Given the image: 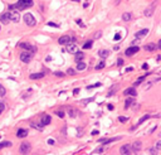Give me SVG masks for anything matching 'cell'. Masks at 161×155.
Here are the masks:
<instances>
[{"label": "cell", "mask_w": 161, "mask_h": 155, "mask_svg": "<svg viewBox=\"0 0 161 155\" xmlns=\"http://www.w3.org/2000/svg\"><path fill=\"white\" fill-rule=\"evenodd\" d=\"M23 19H24V22H25L27 25H29V27H34V25H35V18H34L30 13H27Z\"/></svg>", "instance_id": "obj_1"}, {"label": "cell", "mask_w": 161, "mask_h": 155, "mask_svg": "<svg viewBox=\"0 0 161 155\" xmlns=\"http://www.w3.org/2000/svg\"><path fill=\"white\" fill-rule=\"evenodd\" d=\"M156 7H157V2H153L151 5H148L146 9H145V12H143V14L146 15V17H151L152 14H153V12H155V9H156Z\"/></svg>", "instance_id": "obj_2"}, {"label": "cell", "mask_w": 161, "mask_h": 155, "mask_svg": "<svg viewBox=\"0 0 161 155\" xmlns=\"http://www.w3.org/2000/svg\"><path fill=\"white\" fill-rule=\"evenodd\" d=\"M30 142H28V141H23L22 144H20V147H19V151H20V154H28L29 151H30Z\"/></svg>", "instance_id": "obj_3"}, {"label": "cell", "mask_w": 161, "mask_h": 155, "mask_svg": "<svg viewBox=\"0 0 161 155\" xmlns=\"http://www.w3.org/2000/svg\"><path fill=\"white\" fill-rule=\"evenodd\" d=\"M9 17H10V20H13L14 23H18V22L20 20V14H19V12L15 10V9H13V10L9 12Z\"/></svg>", "instance_id": "obj_4"}, {"label": "cell", "mask_w": 161, "mask_h": 155, "mask_svg": "<svg viewBox=\"0 0 161 155\" xmlns=\"http://www.w3.org/2000/svg\"><path fill=\"white\" fill-rule=\"evenodd\" d=\"M30 59H32V54H30V52L24 50V52H22V53H20V61H23L24 63L30 62Z\"/></svg>", "instance_id": "obj_5"}, {"label": "cell", "mask_w": 161, "mask_h": 155, "mask_svg": "<svg viewBox=\"0 0 161 155\" xmlns=\"http://www.w3.org/2000/svg\"><path fill=\"white\" fill-rule=\"evenodd\" d=\"M138 50H140V48H138V47H136V45H132V47H130V48H128V49H127L125 53H126V56H127V57H131V56L136 54Z\"/></svg>", "instance_id": "obj_6"}, {"label": "cell", "mask_w": 161, "mask_h": 155, "mask_svg": "<svg viewBox=\"0 0 161 155\" xmlns=\"http://www.w3.org/2000/svg\"><path fill=\"white\" fill-rule=\"evenodd\" d=\"M19 47H20V48H23V49H27V50H32L33 53H35V50H37V48H35L34 45L29 44V43H20V44H19Z\"/></svg>", "instance_id": "obj_7"}, {"label": "cell", "mask_w": 161, "mask_h": 155, "mask_svg": "<svg viewBox=\"0 0 161 155\" xmlns=\"http://www.w3.org/2000/svg\"><path fill=\"white\" fill-rule=\"evenodd\" d=\"M120 154H122V155L131 154V145H130V144H126V145L121 146V149H120Z\"/></svg>", "instance_id": "obj_8"}, {"label": "cell", "mask_w": 161, "mask_h": 155, "mask_svg": "<svg viewBox=\"0 0 161 155\" xmlns=\"http://www.w3.org/2000/svg\"><path fill=\"white\" fill-rule=\"evenodd\" d=\"M141 146H142L141 141H135V142L131 145V152H137V151H140Z\"/></svg>", "instance_id": "obj_9"}, {"label": "cell", "mask_w": 161, "mask_h": 155, "mask_svg": "<svg viewBox=\"0 0 161 155\" xmlns=\"http://www.w3.org/2000/svg\"><path fill=\"white\" fill-rule=\"evenodd\" d=\"M0 22H2L3 24H9V22H10L9 13H5V14H2V15H0Z\"/></svg>", "instance_id": "obj_10"}, {"label": "cell", "mask_w": 161, "mask_h": 155, "mask_svg": "<svg viewBox=\"0 0 161 155\" xmlns=\"http://www.w3.org/2000/svg\"><path fill=\"white\" fill-rule=\"evenodd\" d=\"M143 49H145L146 52H153V50L157 49V45H156L155 43H150V44H146V45L143 47Z\"/></svg>", "instance_id": "obj_11"}, {"label": "cell", "mask_w": 161, "mask_h": 155, "mask_svg": "<svg viewBox=\"0 0 161 155\" xmlns=\"http://www.w3.org/2000/svg\"><path fill=\"white\" fill-rule=\"evenodd\" d=\"M50 121H52V117H50L49 115H44V116L42 117V120H40V122H42V125H43V126L49 125V124H50Z\"/></svg>", "instance_id": "obj_12"}, {"label": "cell", "mask_w": 161, "mask_h": 155, "mask_svg": "<svg viewBox=\"0 0 161 155\" xmlns=\"http://www.w3.org/2000/svg\"><path fill=\"white\" fill-rule=\"evenodd\" d=\"M17 136L20 137V139L27 137V136H28V130H25V129H19L18 132H17Z\"/></svg>", "instance_id": "obj_13"}, {"label": "cell", "mask_w": 161, "mask_h": 155, "mask_svg": "<svg viewBox=\"0 0 161 155\" xmlns=\"http://www.w3.org/2000/svg\"><path fill=\"white\" fill-rule=\"evenodd\" d=\"M30 126L32 127H34V129H37V130H39V131H43V125H42V122L39 121V122H35V121H32L30 122Z\"/></svg>", "instance_id": "obj_14"}, {"label": "cell", "mask_w": 161, "mask_h": 155, "mask_svg": "<svg viewBox=\"0 0 161 155\" xmlns=\"http://www.w3.org/2000/svg\"><path fill=\"white\" fill-rule=\"evenodd\" d=\"M70 42V38L68 37V35H63V37H60L59 39H58V43L59 44H67V43H69Z\"/></svg>", "instance_id": "obj_15"}, {"label": "cell", "mask_w": 161, "mask_h": 155, "mask_svg": "<svg viewBox=\"0 0 161 155\" xmlns=\"http://www.w3.org/2000/svg\"><path fill=\"white\" fill-rule=\"evenodd\" d=\"M77 50H78V48H77L75 44H69V45L65 48V52H68V53H75Z\"/></svg>", "instance_id": "obj_16"}, {"label": "cell", "mask_w": 161, "mask_h": 155, "mask_svg": "<svg viewBox=\"0 0 161 155\" xmlns=\"http://www.w3.org/2000/svg\"><path fill=\"white\" fill-rule=\"evenodd\" d=\"M147 33H148V29H142V30H140V32L136 33V38H137V39H138V38H142V37H145Z\"/></svg>", "instance_id": "obj_17"}, {"label": "cell", "mask_w": 161, "mask_h": 155, "mask_svg": "<svg viewBox=\"0 0 161 155\" xmlns=\"http://www.w3.org/2000/svg\"><path fill=\"white\" fill-rule=\"evenodd\" d=\"M85 58V54L82 53V52H75V62H80V61H82Z\"/></svg>", "instance_id": "obj_18"}, {"label": "cell", "mask_w": 161, "mask_h": 155, "mask_svg": "<svg viewBox=\"0 0 161 155\" xmlns=\"http://www.w3.org/2000/svg\"><path fill=\"white\" fill-rule=\"evenodd\" d=\"M123 93H125V95H132V96H136L137 92H136L135 88H127V90L123 91Z\"/></svg>", "instance_id": "obj_19"}, {"label": "cell", "mask_w": 161, "mask_h": 155, "mask_svg": "<svg viewBox=\"0 0 161 155\" xmlns=\"http://www.w3.org/2000/svg\"><path fill=\"white\" fill-rule=\"evenodd\" d=\"M42 77H44V73H33V74H30L32 80H38V78H42Z\"/></svg>", "instance_id": "obj_20"}, {"label": "cell", "mask_w": 161, "mask_h": 155, "mask_svg": "<svg viewBox=\"0 0 161 155\" xmlns=\"http://www.w3.org/2000/svg\"><path fill=\"white\" fill-rule=\"evenodd\" d=\"M133 102H135V100H133V98H127V100H126V102H125V109H128L130 106H132V105H133Z\"/></svg>", "instance_id": "obj_21"}, {"label": "cell", "mask_w": 161, "mask_h": 155, "mask_svg": "<svg viewBox=\"0 0 161 155\" xmlns=\"http://www.w3.org/2000/svg\"><path fill=\"white\" fill-rule=\"evenodd\" d=\"M20 2H22L27 8H30V7H33V4H34V3H33V0H20Z\"/></svg>", "instance_id": "obj_22"}, {"label": "cell", "mask_w": 161, "mask_h": 155, "mask_svg": "<svg viewBox=\"0 0 161 155\" xmlns=\"http://www.w3.org/2000/svg\"><path fill=\"white\" fill-rule=\"evenodd\" d=\"M122 19H123L125 22H130V20L132 19V14H130V13H125V14L122 15Z\"/></svg>", "instance_id": "obj_23"}, {"label": "cell", "mask_w": 161, "mask_h": 155, "mask_svg": "<svg viewBox=\"0 0 161 155\" xmlns=\"http://www.w3.org/2000/svg\"><path fill=\"white\" fill-rule=\"evenodd\" d=\"M98 54H100V57L106 58V57H108L110 52H108V50H106V49H103V50H100V52H98Z\"/></svg>", "instance_id": "obj_24"}, {"label": "cell", "mask_w": 161, "mask_h": 155, "mask_svg": "<svg viewBox=\"0 0 161 155\" xmlns=\"http://www.w3.org/2000/svg\"><path fill=\"white\" fill-rule=\"evenodd\" d=\"M86 68V64L83 62H77V69L78 71H83Z\"/></svg>", "instance_id": "obj_25"}, {"label": "cell", "mask_w": 161, "mask_h": 155, "mask_svg": "<svg viewBox=\"0 0 161 155\" xmlns=\"http://www.w3.org/2000/svg\"><path fill=\"white\" fill-rule=\"evenodd\" d=\"M92 45H93V42H92V40H88V42H86V43L83 44V49H88V48H92Z\"/></svg>", "instance_id": "obj_26"}, {"label": "cell", "mask_w": 161, "mask_h": 155, "mask_svg": "<svg viewBox=\"0 0 161 155\" xmlns=\"http://www.w3.org/2000/svg\"><path fill=\"white\" fill-rule=\"evenodd\" d=\"M68 114H69L70 117H75V116H77V110H75V109H69Z\"/></svg>", "instance_id": "obj_27"}, {"label": "cell", "mask_w": 161, "mask_h": 155, "mask_svg": "<svg viewBox=\"0 0 161 155\" xmlns=\"http://www.w3.org/2000/svg\"><path fill=\"white\" fill-rule=\"evenodd\" d=\"M8 146H12V142H10V141H4V142H0V149H3V147H8Z\"/></svg>", "instance_id": "obj_28"}, {"label": "cell", "mask_w": 161, "mask_h": 155, "mask_svg": "<svg viewBox=\"0 0 161 155\" xmlns=\"http://www.w3.org/2000/svg\"><path fill=\"white\" fill-rule=\"evenodd\" d=\"M7 91H5V87L3 85H0V96H5Z\"/></svg>", "instance_id": "obj_29"}, {"label": "cell", "mask_w": 161, "mask_h": 155, "mask_svg": "<svg viewBox=\"0 0 161 155\" xmlns=\"http://www.w3.org/2000/svg\"><path fill=\"white\" fill-rule=\"evenodd\" d=\"M145 77H146V76H143V77H141V78H138V80L135 82V86H138V85H141V83L143 82V80H145Z\"/></svg>", "instance_id": "obj_30"}, {"label": "cell", "mask_w": 161, "mask_h": 155, "mask_svg": "<svg viewBox=\"0 0 161 155\" xmlns=\"http://www.w3.org/2000/svg\"><path fill=\"white\" fill-rule=\"evenodd\" d=\"M103 67H105V62H100V63L96 66V69H97V71H100V69H102Z\"/></svg>", "instance_id": "obj_31"}, {"label": "cell", "mask_w": 161, "mask_h": 155, "mask_svg": "<svg viewBox=\"0 0 161 155\" xmlns=\"http://www.w3.org/2000/svg\"><path fill=\"white\" fill-rule=\"evenodd\" d=\"M147 119H150V115H145V116H143L142 119H140V121H138V125H140V124H142L143 121H146Z\"/></svg>", "instance_id": "obj_32"}, {"label": "cell", "mask_w": 161, "mask_h": 155, "mask_svg": "<svg viewBox=\"0 0 161 155\" xmlns=\"http://www.w3.org/2000/svg\"><path fill=\"white\" fill-rule=\"evenodd\" d=\"M67 74H69V76H73V74H75V71H74L73 68H69V69L67 71Z\"/></svg>", "instance_id": "obj_33"}, {"label": "cell", "mask_w": 161, "mask_h": 155, "mask_svg": "<svg viewBox=\"0 0 161 155\" xmlns=\"http://www.w3.org/2000/svg\"><path fill=\"white\" fill-rule=\"evenodd\" d=\"M4 110H5V105H4L3 102H0V115L4 112Z\"/></svg>", "instance_id": "obj_34"}, {"label": "cell", "mask_w": 161, "mask_h": 155, "mask_svg": "<svg viewBox=\"0 0 161 155\" xmlns=\"http://www.w3.org/2000/svg\"><path fill=\"white\" fill-rule=\"evenodd\" d=\"M147 152H148V154H157V150H155V149L150 147V149H147Z\"/></svg>", "instance_id": "obj_35"}, {"label": "cell", "mask_w": 161, "mask_h": 155, "mask_svg": "<svg viewBox=\"0 0 161 155\" xmlns=\"http://www.w3.org/2000/svg\"><path fill=\"white\" fill-rule=\"evenodd\" d=\"M55 114H57L58 116H60V117H63V116H64V112H63L62 110H57V111H55Z\"/></svg>", "instance_id": "obj_36"}, {"label": "cell", "mask_w": 161, "mask_h": 155, "mask_svg": "<svg viewBox=\"0 0 161 155\" xmlns=\"http://www.w3.org/2000/svg\"><path fill=\"white\" fill-rule=\"evenodd\" d=\"M102 151H103V149H102V146H101V147H98V149H96V150L93 151V154H101Z\"/></svg>", "instance_id": "obj_37"}, {"label": "cell", "mask_w": 161, "mask_h": 155, "mask_svg": "<svg viewBox=\"0 0 161 155\" xmlns=\"http://www.w3.org/2000/svg\"><path fill=\"white\" fill-rule=\"evenodd\" d=\"M122 64H123V59H122V58H118V59H117V66L121 67Z\"/></svg>", "instance_id": "obj_38"}, {"label": "cell", "mask_w": 161, "mask_h": 155, "mask_svg": "<svg viewBox=\"0 0 161 155\" xmlns=\"http://www.w3.org/2000/svg\"><path fill=\"white\" fill-rule=\"evenodd\" d=\"M118 121H121V122H126V121H127V117H125V116H120V117H118Z\"/></svg>", "instance_id": "obj_39"}, {"label": "cell", "mask_w": 161, "mask_h": 155, "mask_svg": "<svg viewBox=\"0 0 161 155\" xmlns=\"http://www.w3.org/2000/svg\"><path fill=\"white\" fill-rule=\"evenodd\" d=\"M160 149H161V141H157V144H156V150L160 151Z\"/></svg>", "instance_id": "obj_40"}, {"label": "cell", "mask_w": 161, "mask_h": 155, "mask_svg": "<svg viewBox=\"0 0 161 155\" xmlns=\"http://www.w3.org/2000/svg\"><path fill=\"white\" fill-rule=\"evenodd\" d=\"M101 35H102V32H101V30H100V32H97V33H96V34H95V38H96V39H97V38H100V37H101Z\"/></svg>", "instance_id": "obj_41"}, {"label": "cell", "mask_w": 161, "mask_h": 155, "mask_svg": "<svg viewBox=\"0 0 161 155\" xmlns=\"http://www.w3.org/2000/svg\"><path fill=\"white\" fill-rule=\"evenodd\" d=\"M120 38H121V34H120V33H117V34L115 35V38H113V39L117 42V40H120Z\"/></svg>", "instance_id": "obj_42"}, {"label": "cell", "mask_w": 161, "mask_h": 155, "mask_svg": "<svg viewBox=\"0 0 161 155\" xmlns=\"http://www.w3.org/2000/svg\"><path fill=\"white\" fill-rule=\"evenodd\" d=\"M77 24H78V25H80V27H85V25H83V23H82V20H80V19H77Z\"/></svg>", "instance_id": "obj_43"}, {"label": "cell", "mask_w": 161, "mask_h": 155, "mask_svg": "<svg viewBox=\"0 0 161 155\" xmlns=\"http://www.w3.org/2000/svg\"><path fill=\"white\" fill-rule=\"evenodd\" d=\"M54 74H55V76H58V77H63V76H64V73H62V72H55Z\"/></svg>", "instance_id": "obj_44"}, {"label": "cell", "mask_w": 161, "mask_h": 155, "mask_svg": "<svg viewBox=\"0 0 161 155\" xmlns=\"http://www.w3.org/2000/svg\"><path fill=\"white\" fill-rule=\"evenodd\" d=\"M48 25H49V27H55V28H57V27H58V25H57V24H55V23H50V22H49V23H48Z\"/></svg>", "instance_id": "obj_45"}, {"label": "cell", "mask_w": 161, "mask_h": 155, "mask_svg": "<svg viewBox=\"0 0 161 155\" xmlns=\"http://www.w3.org/2000/svg\"><path fill=\"white\" fill-rule=\"evenodd\" d=\"M48 144H49V145H53V144H54V140H53V139H48Z\"/></svg>", "instance_id": "obj_46"}, {"label": "cell", "mask_w": 161, "mask_h": 155, "mask_svg": "<svg viewBox=\"0 0 161 155\" xmlns=\"http://www.w3.org/2000/svg\"><path fill=\"white\" fill-rule=\"evenodd\" d=\"M132 69H133V68H132V67H128V68H127V69H126V72H131V71H132Z\"/></svg>", "instance_id": "obj_47"}, {"label": "cell", "mask_w": 161, "mask_h": 155, "mask_svg": "<svg viewBox=\"0 0 161 155\" xmlns=\"http://www.w3.org/2000/svg\"><path fill=\"white\" fill-rule=\"evenodd\" d=\"M78 93H79V90L75 88V90H74V95H78Z\"/></svg>", "instance_id": "obj_48"}, {"label": "cell", "mask_w": 161, "mask_h": 155, "mask_svg": "<svg viewBox=\"0 0 161 155\" xmlns=\"http://www.w3.org/2000/svg\"><path fill=\"white\" fill-rule=\"evenodd\" d=\"M147 67H148V66H147V64H146V63H145V64H143V66H142V68H143V69H147Z\"/></svg>", "instance_id": "obj_49"}, {"label": "cell", "mask_w": 161, "mask_h": 155, "mask_svg": "<svg viewBox=\"0 0 161 155\" xmlns=\"http://www.w3.org/2000/svg\"><path fill=\"white\" fill-rule=\"evenodd\" d=\"M107 107H108V110H113V106H112V105H108Z\"/></svg>", "instance_id": "obj_50"}, {"label": "cell", "mask_w": 161, "mask_h": 155, "mask_svg": "<svg viewBox=\"0 0 161 155\" xmlns=\"http://www.w3.org/2000/svg\"><path fill=\"white\" fill-rule=\"evenodd\" d=\"M92 134H93V135H97V134H98V131H97V130H95V131H92Z\"/></svg>", "instance_id": "obj_51"}]
</instances>
